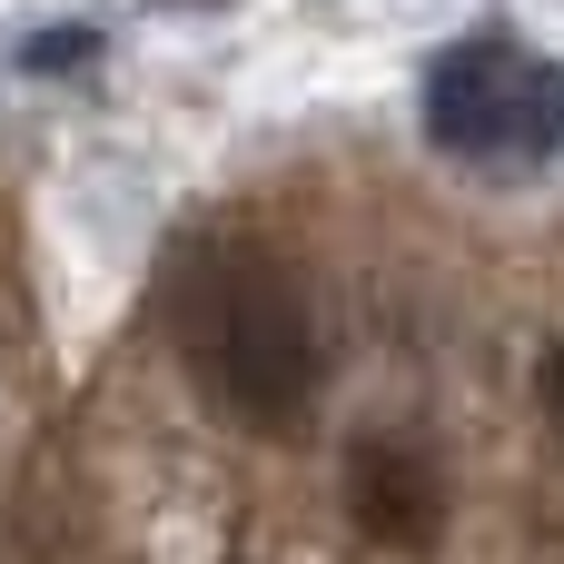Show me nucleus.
Instances as JSON below:
<instances>
[{
	"instance_id": "nucleus-1",
	"label": "nucleus",
	"mask_w": 564,
	"mask_h": 564,
	"mask_svg": "<svg viewBox=\"0 0 564 564\" xmlns=\"http://www.w3.org/2000/svg\"><path fill=\"white\" fill-rule=\"evenodd\" d=\"M327 377V347H317V317L297 297V278L278 268H238L208 307V387L228 416L248 426H297L307 397Z\"/></svg>"
},
{
	"instance_id": "nucleus-2",
	"label": "nucleus",
	"mask_w": 564,
	"mask_h": 564,
	"mask_svg": "<svg viewBox=\"0 0 564 564\" xmlns=\"http://www.w3.org/2000/svg\"><path fill=\"white\" fill-rule=\"evenodd\" d=\"M426 139L456 159H545L564 139V69L516 40H456L426 69Z\"/></svg>"
},
{
	"instance_id": "nucleus-3",
	"label": "nucleus",
	"mask_w": 564,
	"mask_h": 564,
	"mask_svg": "<svg viewBox=\"0 0 564 564\" xmlns=\"http://www.w3.org/2000/svg\"><path fill=\"white\" fill-rule=\"evenodd\" d=\"M436 506H446V486H436V456L416 436H367L347 456V516H357V535L426 545L436 535Z\"/></svg>"
},
{
	"instance_id": "nucleus-4",
	"label": "nucleus",
	"mask_w": 564,
	"mask_h": 564,
	"mask_svg": "<svg viewBox=\"0 0 564 564\" xmlns=\"http://www.w3.org/2000/svg\"><path fill=\"white\" fill-rule=\"evenodd\" d=\"M535 397H545V416L564 426V337L545 347V367H535Z\"/></svg>"
}]
</instances>
